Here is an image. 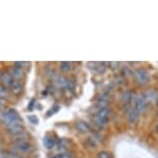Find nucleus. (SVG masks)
<instances>
[{
  "label": "nucleus",
  "instance_id": "nucleus-8",
  "mask_svg": "<svg viewBox=\"0 0 158 158\" xmlns=\"http://www.w3.org/2000/svg\"><path fill=\"white\" fill-rule=\"evenodd\" d=\"M139 113L136 111L135 109H131L129 112H128V121L131 124H135L139 121Z\"/></svg>",
  "mask_w": 158,
  "mask_h": 158
},
{
  "label": "nucleus",
  "instance_id": "nucleus-12",
  "mask_svg": "<svg viewBox=\"0 0 158 158\" xmlns=\"http://www.w3.org/2000/svg\"><path fill=\"white\" fill-rule=\"evenodd\" d=\"M44 147H46L47 149H52V148L55 147L56 141H55V139L53 138V136L47 135L46 138L44 139Z\"/></svg>",
  "mask_w": 158,
  "mask_h": 158
},
{
  "label": "nucleus",
  "instance_id": "nucleus-11",
  "mask_svg": "<svg viewBox=\"0 0 158 158\" xmlns=\"http://www.w3.org/2000/svg\"><path fill=\"white\" fill-rule=\"evenodd\" d=\"M144 96L146 98V100L149 99L150 101H152V102H156V100H157V91L154 90V89H151V90L146 91Z\"/></svg>",
  "mask_w": 158,
  "mask_h": 158
},
{
  "label": "nucleus",
  "instance_id": "nucleus-23",
  "mask_svg": "<svg viewBox=\"0 0 158 158\" xmlns=\"http://www.w3.org/2000/svg\"><path fill=\"white\" fill-rule=\"evenodd\" d=\"M0 158H3V157H2V155H1V153H0Z\"/></svg>",
  "mask_w": 158,
  "mask_h": 158
},
{
  "label": "nucleus",
  "instance_id": "nucleus-9",
  "mask_svg": "<svg viewBox=\"0 0 158 158\" xmlns=\"http://www.w3.org/2000/svg\"><path fill=\"white\" fill-rule=\"evenodd\" d=\"M0 81L3 83V85L10 86V83L13 82V77H11L10 73H7V71H1L0 73Z\"/></svg>",
  "mask_w": 158,
  "mask_h": 158
},
{
  "label": "nucleus",
  "instance_id": "nucleus-20",
  "mask_svg": "<svg viewBox=\"0 0 158 158\" xmlns=\"http://www.w3.org/2000/svg\"><path fill=\"white\" fill-rule=\"evenodd\" d=\"M124 71H125V74H127V76H130V69H129V68H125Z\"/></svg>",
  "mask_w": 158,
  "mask_h": 158
},
{
  "label": "nucleus",
  "instance_id": "nucleus-15",
  "mask_svg": "<svg viewBox=\"0 0 158 158\" xmlns=\"http://www.w3.org/2000/svg\"><path fill=\"white\" fill-rule=\"evenodd\" d=\"M60 68L62 71H68L71 68V63H69V62H61Z\"/></svg>",
  "mask_w": 158,
  "mask_h": 158
},
{
  "label": "nucleus",
  "instance_id": "nucleus-5",
  "mask_svg": "<svg viewBox=\"0 0 158 158\" xmlns=\"http://www.w3.org/2000/svg\"><path fill=\"white\" fill-rule=\"evenodd\" d=\"M16 146L20 151H23V152H29V151H31V149H32L31 145L24 138L18 139L16 142Z\"/></svg>",
  "mask_w": 158,
  "mask_h": 158
},
{
  "label": "nucleus",
  "instance_id": "nucleus-2",
  "mask_svg": "<svg viewBox=\"0 0 158 158\" xmlns=\"http://www.w3.org/2000/svg\"><path fill=\"white\" fill-rule=\"evenodd\" d=\"M135 79L136 82L141 85H146L148 84L149 81H150V77H149V73H147V70H145L144 68H139V69L135 70Z\"/></svg>",
  "mask_w": 158,
  "mask_h": 158
},
{
  "label": "nucleus",
  "instance_id": "nucleus-18",
  "mask_svg": "<svg viewBox=\"0 0 158 158\" xmlns=\"http://www.w3.org/2000/svg\"><path fill=\"white\" fill-rule=\"evenodd\" d=\"M28 120L30 121L32 124H37L38 123V119L36 118V116H28Z\"/></svg>",
  "mask_w": 158,
  "mask_h": 158
},
{
  "label": "nucleus",
  "instance_id": "nucleus-21",
  "mask_svg": "<svg viewBox=\"0 0 158 158\" xmlns=\"http://www.w3.org/2000/svg\"><path fill=\"white\" fill-rule=\"evenodd\" d=\"M2 110H3V103H2V101L0 100V112H1Z\"/></svg>",
  "mask_w": 158,
  "mask_h": 158
},
{
  "label": "nucleus",
  "instance_id": "nucleus-7",
  "mask_svg": "<svg viewBox=\"0 0 158 158\" xmlns=\"http://www.w3.org/2000/svg\"><path fill=\"white\" fill-rule=\"evenodd\" d=\"M10 87L11 89V91H13V93L16 94V95L20 94L21 92H22V90H23L22 84L20 83V81H16V80H13V82L10 83Z\"/></svg>",
  "mask_w": 158,
  "mask_h": 158
},
{
  "label": "nucleus",
  "instance_id": "nucleus-19",
  "mask_svg": "<svg viewBox=\"0 0 158 158\" xmlns=\"http://www.w3.org/2000/svg\"><path fill=\"white\" fill-rule=\"evenodd\" d=\"M58 111H59V106H54V109H52L49 113H48V116L53 115V114H54V113L58 112Z\"/></svg>",
  "mask_w": 158,
  "mask_h": 158
},
{
  "label": "nucleus",
  "instance_id": "nucleus-1",
  "mask_svg": "<svg viewBox=\"0 0 158 158\" xmlns=\"http://www.w3.org/2000/svg\"><path fill=\"white\" fill-rule=\"evenodd\" d=\"M0 118L6 126L14 123H22V119L15 109H10L5 112L1 111L0 112Z\"/></svg>",
  "mask_w": 158,
  "mask_h": 158
},
{
  "label": "nucleus",
  "instance_id": "nucleus-16",
  "mask_svg": "<svg viewBox=\"0 0 158 158\" xmlns=\"http://www.w3.org/2000/svg\"><path fill=\"white\" fill-rule=\"evenodd\" d=\"M7 95H8V92L6 90V88L3 87V86H0V97L6 98Z\"/></svg>",
  "mask_w": 158,
  "mask_h": 158
},
{
  "label": "nucleus",
  "instance_id": "nucleus-22",
  "mask_svg": "<svg viewBox=\"0 0 158 158\" xmlns=\"http://www.w3.org/2000/svg\"><path fill=\"white\" fill-rule=\"evenodd\" d=\"M33 103H34V100H32V101H31V103H30V106H29V110H32V109H33Z\"/></svg>",
  "mask_w": 158,
  "mask_h": 158
},
{
  "label": "nucleus",
  "instance_id": "nucleus-13",
  "mask_svg": "<svg viewBox=\"0 0 158 158\" xmlns=\"http://www.w3.org/2000/svg\"><path fill=\"white\" fill-rule=\"evenodd\" d=\"M135 94L132 93V92H125V93L122 95V99H123L125 102H130V101L132 100H135Z\"/></svg>",
  "mask_w": 158,
  "mask_h": 158
},
{
  "label": "nucleus",
  "instance_id": "nucleus-17",
  "mask_svg": "<svg viewBox=\"0 0 158 158\" xmlns=\"http://www.w3.org/2000/svg\"><path fill=\"white\" fill-rule=\"evenodd\" d=\"M65 87L68 88V90H73V89H74V83L71 81V80H67Z\"/></svg>",
  "mask_w": 158,
  "mask_h": 158
},
{
  "label": "nucleus",
  "instance_id": "nucleus-3",
  "mask_svg": "<svg viewBox=\"0 0 158 158\" xmlns=\"http://www.w3.org/2000/svg\"><path fill=\"white\" fill-rule=\"evenodd\" d=\"M111 111L108 109V108H106V106H102V108H100L99 110L97 111V113L95 114V116L99 119V120H101L103 122L104 124H106L108 123V121H109V119L110 117H111Z\"/></svg>",
  "mask_w": 158,
  "mask_h": 158
},
{
  "label": "nucleus",
  "instance_id": "nucleus-4",
  "mask_svg": "<svg viewBox=\"0 0 158 158\" xmlns=\"http://www.w3.org/2000/svg\"><path fill=\"white\" fill-rule=\"evenodd\" d=\"M147 109V100L144 95H139L135 98V110L139 113L144 112Z\"/></svg>",
  "mask_w": 158,
  "mask_h": 158
},
{
  "label": "nucleus",
  "instance_id": "nucleus-6",
  "mask_svg": "<svg viewBox=\"0 0 158 158\" xmlns=\"http://www.w3.org/2000/svg\"><path fill=\"white\" fill-rule=\"evenodd\" d=\"M10 74L11 76V77H13V80L19 81V80H21L24 77V71H23L22 68H20V67L16 66V65H14L13 68H11Z\"/></svg>",
  "mask_w": 158,
  "mask_h": 158
},
{
  "label": "nucleus",
  "instance_id": "nucleus-10",
  "mask_svg": "<svg viewBox=\"0 0 158 158\" xmlns=\"http://www.w3.org/2000/svg\"><path fill=\"white\" fill-rule=\"evenodd\" d=\"M76 126H77V129L79 131H81V132H89V131L91 130V126L85 121L77 122Z\"/></svg>",
  "mask_w": 158,
  "mask_h": 158
},
{
  "label": "nucleus",
  "instance_id": "nucleus-14",
  "mask_svg": "<svg viewBox=\"0 0 158 158\" xmlns=\"http://www.w3.org/2000/svg\"><path fill=\"white\" fill-rule=\"evenodd\" d=\"M98 158H113V155L108 151H101L97 155Z\"/></svg>",
  "mask_w": 158,
  "mask_h": 158
},
{
  "label": "nucleus",
  "instance_id": "nucleus-24",
  "mask_svg": "<svg viewBox=\"0 0 158 158\" xmlns=\"http://www.w3.org/2000/svg\"><path fill=\"white\" fill-rule=\"evenodd\" d=\"M18 158H22V157H18Z\"/></svg>",
  "mask_w": 158,
  "mask_h": 158
}]
</instances>
